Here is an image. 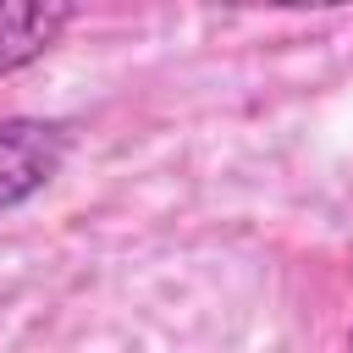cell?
Here are the masks:
<instances>
[{"label":"cell","mask_w":353,"mask_h":353,"mask_svg":"<svg viewBox=\"0 0 353 353\" xmlns=\"http://www.w3.org/2000/svg\"><path fill=\"white\" fill-rule=\"evenodd\" d=\"M66 160V132L39 116H0V210L33 199Z\"/></svg>","instance_id":"obj_1"},{"label":"cell","mask_w":353,"mask_h":353,"mask_svg":"<svg viewBox=\"0 0 353 353\" xmlns=\"http://www.w3.org/2000/svg\"><path fill=\"white\" fill-rule=\"evenodd\" d=\"M72 6H0V77L39 61L72 28Z\"/></svg>","instance_id":"obj_2"},{"label":"cell","mask_w":353,"mask_h":353,"mask_svg":"<svg viewBox=\"0 0 353 353\" xmlns=\"http://www.w3.org/2000/svg\"><path fill=\"white\" fill-rule=\"evenodd\" d=\"M347 353H353V325H347Z\"/></svg>","instance_id":"obj_3"}]
</instances>
